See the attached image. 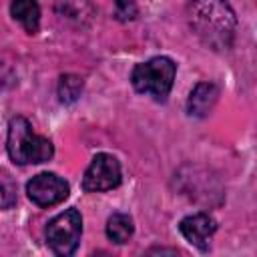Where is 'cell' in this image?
<instances>
[{
	"mask_svg": "<svg viewBox=\"0 0 257 257\" xmlns=\"http://www.w3.org/2000/svg\"><path fill=\"white\" fill-rule=\"evenodd\" d=\"M175 74L177 64L169 56H155L133 68L131 84L141 94H149L155 100H165L173 88Z\"/></svg>",
	"mask_w": 257,
	"mask_h": 257,
	"instance_id": "obj_3",
	"label": "cell"
},
{
	"mask_svg": "<svg viewBox=\"0 0 257 257\" xmlns=\"http://www.w3.org/2000/svg\"><path fill=\"white\" fill-rule=\"evenodd\" d=\"M54 10L60 20H66L74 26H88L96 14L90 0H56Z\"/></svg>",
	"mask_w": 257,
	"mask_h": 257,
	"instance_id": "obj_9",
	"label": "cell"
},
{
	"mask_svg": "<svg viewBox=\"0 0 257 257\" xmlns=\"http://www.w3.org/2000/svg\"><path fill=\"white\" fill-rule=\"evenodd\" d=\"M187 22L207 48L223 52L233 46L237 16L227 0H191L187 4Z\"/></svg>",
	"mask_w": 257,
	"mask_h": 257,
	"instance_id": "obj_1",
	"label": "cell"
},
{
	"mask_svg": "<svg viewBox=\"0 0 257 257\" xmlns=\"http://www.w3.org/2000/svg\"><path fill=\"white\" fill-rule=\"evenodd\" d=\"M122 173H120V163L116 157L108 153H98L88 169L84 171L82 177V189L86 193H100V191H110L120 185Z\"/></svg>",
	"mask_w": 257,
	"mask_h": 257,
	"instance_id": "obj_5",
	"label": "cell"
},
{
	"mask_svg": "<svg viewBox=\"0 0 257 257\" xmlns=\"http://www.w3.org/2000/svg\"><path fill=\"white\" fill-rule=\"evenodd\" d=\"M217 98H219V86L217 84H213V82H199V84H195V88L191 90V94L187 98V112H189V116H195V118L207 116L215 108Z\"/></svg>",
	"mask_w": 257,
	"mask_h": 257,
	"instance_id": "obj_8",
	"label": "cell"
},
{
	"mask_svg": "<svg viewBox=\"0 0 257 257\" xmlns=\"http://www.w3.org/2000/svg\"><path fill=\"white\" fill-rule=\"evenodd\" d=\"M10 14L28 34L38 32V28H40V6H38L36 0H12Z\"/></svg>",
	"mask_w": 257,
	"mask_h": 257,
	"instance_id": "obj_10",
	"label": "cell"
},
{
	"mask_svg": "<svg viewBox=\"0 0 257 257\" xmlns=\"http://www.w3.org/2000/svg\"><path fill=\"white\" fill-rule=\"evenodd\" d=\"M179 231L191 245H195L201 251H207L209 239L217 231V221L209 213H195V215L185 217L179 223Z\"/></svg>",
	"mask_w": 257,
	"mask_h": 257,
	"instance_id": "obj_7",
	"label": "cell"
},
{
	"mask_svg": "<svg viewBox=\"0 0 257 257\" xmlns=\"http://www.w3.org/2000/svg\"><path fill=\"white\" fill-rule=\"evenodd\" d=\"M26 193L28 199L38 207H52L68 197L70 187L56 173H38L26 183Z\"/></svg>",
	"mask_w": 257,
	"mask_h": 257,
	"instance_id": "obj_6",
	"label": "cell"
},
{
	"mask_svg": "<svg viewBox=\"0 0 257 257\" xmlns=\"http://www.w3.org/2000/svg\"><path fill=\"white\" fill-rule=\"evenodd\" d=\"M6 151L16 165H38L54 157V145L32 131V124L24 116H14L8 124Z\"/></svg>",
	"mask_w": 257,
	"mask_h": 257,
	"instance_id": "obj_2",
	"label": "cell"
},
{
	"mask_svg": "<svg viewBox=\"0 0 257 257\" xmlns=\"http://www.w3.org/2000/svg\"><path fill=\"white\" fill-rule=\"evenodd\" d=\"M16 205V183L4 171H0V211Z\"/></svg>",
	"mask_w": 257,
	"mask_h": 257,
	"instance_id": "obj_13",
	"label": "cell"
},
{
	"mask_svg": "<svg viewBox=\"0 0 257 257\" xmlns=\"http://www.w3.org/2000/svg\"><path fill=\"white\" fill-rule=\"evenodd\" d=\"M135 233V225H133V217L126 213H112L106 221V237L116 243V245H124Z\"/></svg>",
	"mask_w": 257,
	"mask_h": 257,
	"instance_id": "obj_11",
	"label": "cell"
},
{
	"mask_svg": "<svg viewBox=\"0 0 257 257\" xmlns=\"http://www.w3.org/2000/svg\"><path fill=\"white\" fill-rule=\"evenodd\" d=\"M82 78L78 74H62L58 80V100L62 104H72L82 94Z\"/></svg>",
	"mask_w": 257,
	"mask_h": 257,
	"instance_id": "obj_12",
	"label": "cell"
},
{
	"mask_svg": "<svg viewBox=\"0 0 257 257\" xmlns=\"http://www.w3.org/2000/svg\"><path fill=\"white\" fill-rule=\"evenodd\" d=\"M114 4H116V10H114V16L118 18V20H122V22H126V20H133V18H137V4L133 2V0H114Z\"/></svg>",
	"mask_w": 257,
	"mask_h": 257,
	"instance_id": "obj_14",
	"label": "cell"
},
{
	"mask_svg": "<svg viewBox=\"0 0 257 257\" xmlns=\"http://www.w3.org/2000/svg\"><path fill=\"white\" fill-rule=\"evenodd\" d=\"M82 235V217L76 209L58 213L46 225V245L60 257H68L78 249Z\"/></svg>",
	"mask_w": 257,
	"mask_h": 257,
	"instance_id": "obj_4",
	"label": "cell"
}]
</instances>
